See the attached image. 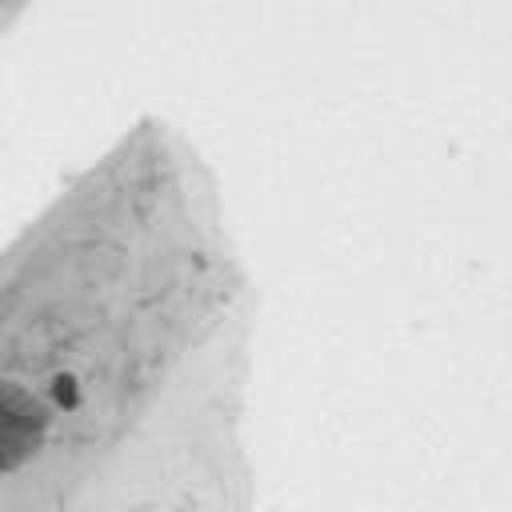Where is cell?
Masks as SVG:
<instances>
[{
    "label": "cell",
    "instance_id": "1",
    "mask_svg": "<svg viewBox=\"0 0 512 512\" xmlns=\"http://www.w3.org/2000/svg\"><path fill=\"white\" fill-rule=\"evenodd\" d=\"M44 408L20 392V388H0V472L24 464L40 440H44Z\"/></svg>",
    "mask_w": 512,
    "mask_h": 512
},
{
    "label": "cell",
    "instance_id": "2",
    "mask_svg": "<svg viewBox=\"0 0 512 512\" xmlns=\"http://www.w3.org/2000/svg\"><path fill=\"white\" fill-rule=\"evenodd\" d=\"M52 400H56L60 408H76V400H80V396H76V380H72L68 372L52 380Z\"/></svg>",
    "mask_w": 512,
    "mask_h": 512
}]
</instances>
